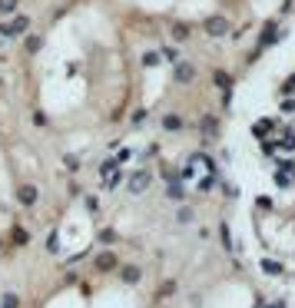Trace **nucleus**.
Instances as JSON below:
<instances>
[{
	"mask_svg": "<svg viewBox=\"0 0 295 308\" xmlns=\"http://www.w3.org/2000/svg\"><path fill=\"white\" fill-rule=\"evenodd\" d=\"M100 176H103V186H106V189H113V186L120 182V169H116V163H106L103 169H100Z\"/></svg>",
	"mask_w": 295,
	"mask_h": 308,
	"instance_id": "nucleus-1",
	"label": "nucleus"
},
{
	"mask_svg": "<svg viewBox=\"0 0 295 308\" xmlns=\"http://www.w3.org/2000/svg\"><path fill=\"white\" fill-rule=\"evenodd\" d=\"M146 186H149V172L139 169V172H133V176H129V189H133V192H143Z\"/></svg>",
	"mask_w": 295,
	"mask_h": 308,
	"instance_id": "nucleus-2",
	"label": "nucleus"
},
{
	"mask_svg": "<svg viewBox=\"0 0 295 308\" xmlns=\"http://www.w3.org/2000/svg\"><path fill=\"white\" fill-rule=\"evenodd\" d=\"M96 269H103V272H110V269H116V255H113V252L100 255V258H96Z\"/></svg>",
	"mask_w": 295,
	"mask_h": 308,
	"instance_id": "nucleus-3",
	"label": "nucleus"
},
{
	"mask_svg": "<svg viewBox=\"0 0 295 308\" xmlns=\"http://www.w3.org/2000/svg\"><path fill=\"white\" fill-rule=\"evenodd\" d=\"M206 30H209V34H226V20L222 17H209L206 20Z\"/></svg>",
	"mask_w": 295,
	"mask_h": 308,
	"instance_id": "nucleus-4",
	"label": "nucleus"
},
{
	"mask_svg": "<svg viewBox=\"0 0 295 308\" xmlns=\"http://www.w3.org/2000/svg\"><path fill=\"white\" fill-rule=\"evenodd\" d=\"M20 202H23V205L37 202V189H34V186H20Z\"/></svg>",
	"mask_w": 295,
	"mask_h": 308,
	"instance_id": "nucleus-5",
	"label": "nucleus"
},
{
	"mask_svg": "<svg viewBox=\"0 0 295 308\" xmlns=\"http://www.w3.org/2000/svg\"><path fill=\"white\" fill-rule=\"evenodd\" d=\"M123 282L136 285V282H139V269H133V265H129V269H123Z\"/></svg>",
	"mask_w": 295,
	"mask_h": 308,
	"instance_id": "nucleus-6",
	"label": "nucleus"
}]
</instances>
